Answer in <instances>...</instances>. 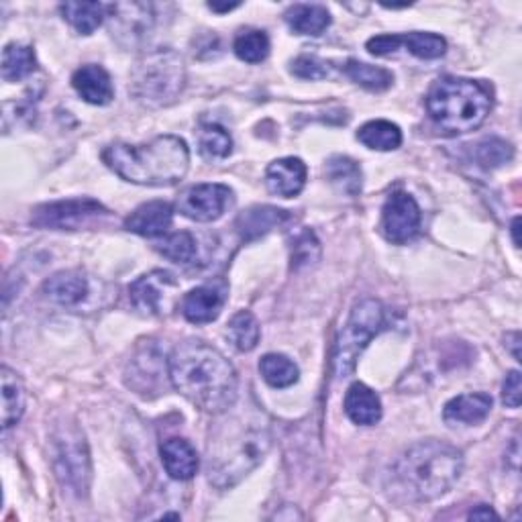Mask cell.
I'll return each mask as SVG.
<instances>
[{
	"instance_id": "obj_45",
	"label": "cell",
	"mask_w": 522,
	"mask_h": 522,
	"mask_svg": "<svg viewBox=\"0 0 522 522\" xmlns=\"http://www.w3.org/2000/svg\"><path fill=\"white\" fill-rule=\"evenodd\" d=\"M518 227H520V219L516 217V219L512 221V227H510V231H512V239H514V245H516V247H520V239H518Z\"/></svg>"
},
{
	"instance_id": "obj_23",
	"label": "cell",
	"mask_w": 522,
	"mask_h": 522,
	"mask_svg": "<svg viewBox=\"0 0 522 522\" xmlns=\"http://www.w3.org/2000/svg\"><path fill=\"white\" fill-rule=\"evenodd\" d=\"M345 412L355 425L372 427L382 419L380 396L365 384H353L345 394Z\"/></svg>"
},
{
	"instance_id": "obj_26",
	"label": "cell",
	"mask_w": 522,
	"mask_h": 522,
	"mask_svg": "<svg viewBox=\"0 0 522 522\" xmlns=\"http://www.w3.org/2000/svg\"><path fill=\"white\" fill-rule=\"evenodd\" d=\"M64 19L80 33L92 35L109 15V5L102 3H64L60 7Z\"/></svg>"
},
{
	"instance_id": "obj_31",
	"label": "cell",
	"mask_w": 522,
	"mask_h": 522,
	"mask_svg": "<svg viewBox=\"0 0 522 522\" xmlns=\"http://www.w3.org/2000/svg\"><path fill=\"white\" fill-rule=\"evenodd\" d=\"M343 70L355 84H359L365 90H372V92L388 90L394 84V74L380 66L349 60Z\"/></svg>"
},
{
	"instance_id": "obj_39",
	"label": "cell",
	"mask_w": 522,
	"mask_h": 522,
	"mask_svg": "<svg viewBox=\"0 0 522 522\" xmlns=\"http://www.w3.org/2000/svg\"><path fill=\"white\" fill-rule=\"evenodd\" d=\"M290 72L300 80H325L331 74V68L317 56H298L292 62Z\"/></svg>"
},
{
	"instance_id": "obj_43",
	"label": "cell",
	"mask_w": 522,
	"mask_h": 522,
	"mask_svg": "<svg viewBox=\"0 0 522 522\" xmlns=\"http://www.w3.org/2000/svg\"><path fill=\"white\" fill-rule=\"evenodd\" d=\"M506 345L512 349V355L516 361H522L520 359V335L518 333H508L506 335Z\"/></svg>"
},
{
	"instance_id": "obj_32",
	"label": "cell",
	"mask_w": 522,
	"mask_h": 522,
	"mask_svg": "<svg viewBox=\"0 0 522 522\" xmlns=\"http://www.w3.org/2000/svg\"><path fill=\"white\" fill-rule=\"evenodd\" d=\"M327 178L347 196H357L361 190V168L357 162L335 155L325 166Z\"/></svg>"
},
{
	"instance_id": "obj_13",
	"label": "cell",
	"mask_w": 522,
	"mask_h": 522,
	"mask_svg": "<svg viewBox=\"0 0 522 522\" xmlns=\"http://www.w3.org/2000/svg\"><path fill=\"white\" fill-rule=\"evenodd\" d=\"M178 288L180 284L170 272L153 270L131 284L129 296L133 306L141 310L143 315H162V312L170 308L174 292Z\"/></svg>"
},
{
	"instance_id": "obj_12",
	"label": "cell",
	"mask_w": 522,
	"mask_h": 522,
	"mask_svg": "<svg viewBox=\"0 0 522 522\" xmlns=\"http://www.w3.org/2000/svg\"><path fill=\"white\" fill-rule=\"evenodd\" d=\"M231 188L225 184H196L178 198V211L196 223H213L223 217L231 202Z\"/></svg>"
},
{
	"instance_id": "obj_21",
	"label": "cell",
	"mask_w": 522,
	"mask_h": 522,
	"mask_svg": "<svg viewBox=\"0 0 522 522\" xmlns=\"http://www.w3.org/2000/svg\"><path fill=\"white\" fill-rule=\"evenodd\" d=\"M492 410V398L484 392L461 394L445 404L443 419L449 425H478Z\"/></svg>"
},
{
	"instance_id": "obj_19",
	"label": "cell",
	"mask_w": 522,
	"mask_h": 522,
	"mask_svg": "<svg viewBox=\"0 0 522 522\" xmlns=\"http://www.w3.org/2000/svg\"><path fill=\"white\" fill-rule=\"evenodd\" d=\"M160 455H162V463L166 467V472L172 480L186 482L196 476L198 465H200L198 453L186 439L172 437V439L164 441L160 447Z\"/></svg>"
},
{
	"instance_id": "obj_8",
	"label": "cell",
	"mask_w": 522,
	"mask_h": 522,
	"mask_svg": "<svg viewBox=\"0 0 522 522\" xmlns=\"http://www.w3.org/2000/svg\"><path fill=\"white\" fill-rule=\"evenodd\" d=\"M54 465L62 486L82 498L90 486V455L84 435L76 427H60L54 435Z\"/></svg>"
},
{
	"instance_id": "obj_1",
	"label": "cell",
	"mask_w": 522,
	"mask_h": 522,
	"mask_svg": "<svg viewBox=\"0 0 522 522\" xmlns=\"http://www.w3.org/2000/svg\"><path fill=\"white\" fill-rule=\"evenodd\" d=\"M170 363L172 386L196 408L223 414L237 400V372L213 345L186 341L174 349Z\"/></svg>"
},
{
	"instance_id": "obj_36",
	"label": "cell",
	"mask_w": 522,
	"mask_h": 522,
	"mask_svg": "<svg viewBox=\"0 0 522 522\" xmlns=\"http://www.w3.org/2000/svg\"><path fill=\"white\" fill-rule=\"evenodd\" d=\"M474 158L478 162L480 168L484 170H496L504 164H508L514 158V149L510 143H506L504 139L498 137H490L484 139L476 145L474 149Z\"/></svg>"
},
{
	"instance_id": "obj_9",
	"label": "cell",
	"mask_w": 522,
	"mask_h": 522,
	"mask_svg": "<svg viewBox=\"0 0 522 522\" xmlns=\"http://www.w3.org/2000/svg\"><path fill=\"white\" fill-rule=\"evenodd\" d=\"M107 215H109V211L98 200L68 198V200L47 202V204L37 206L31 215V223L41 229L78 231Z\"/></svg>"
},
{
	"instance_id": "obj_18",
	"label": "cell",
	"mask_w": 522,
	"mask_h": 522,
	"mask_svg": "<svg viewBox=\"0 0 522 522\" xmlns=\"http://www.w3.org/2000/svg\"><path fill=\"white\" fill-rule=\"evenodd\" d=\"M72 86L82 96V100L96 104V107H104L115 96L109 72L96 64H86L78 68L72 76Z\"/></svg>"
},
{
	"instance_id": "obj_16",
	"label": "cell",
	"mask_w": 522,
	"mask_h": 522,
	"mask_svg": "<svg viewBox=\"0 0 522 522\" xmlns=\"http://www.w3.org/2000/svg\"><path fill=\"white\" fill-rule=\"evenodd\" d=\"M174 221V206L164 200H153L141 204L127 217L125 229L141 237H160L166 235Z\"/></svg>"
},
{
	"instance_id": "obj_24",
	"label": "cell",
	"mask_w": 522,
	"mask_h": 522,
	"mask_svg": "<svg viewBox=\"0 0 522 522\" xmlns=\"http://www.w3.org/2000/svg\"><path fill=\"white\" fill-rule=\"evenodd\" d=\"M284 19L298 35H321L331 25V13L323 5H294Z\"/></svg>"
},
{
	"instance_id": "obj_5",
	"label": "cell",
	"mask_w": 522,
	"mask_h": 522,
	"mask_svg": "<svg viewBox=\"0 0 522 522\" xmlns=\"http://www.w3.org/2000/svg\"><path fill=\"white\" fill-rule=\"evenodd\" d=\"M492 109L490 90L476 80L445 76L427 94V111L433 123L447 135L478 129Z\"/></svg>"
},
{
	"instance_id": "obj_14",
	"label": "cell",
	"mask_w": 522,
	"mask_h": 522,
	"mask_svg": "<svg viewBox=\"0 0 522 522\" xmlns=\"http://www.w3.org/2000/svg\"><path fill=\"white\" fill-rule=\"evenodd\" d=\"M111 33L123 45L143 43L155 27V7L143 3L109 5Z\"/></svg>"
},
{
	"instance_id": "obj_40",
	"label": "cell",
	"mask_w": 522,
	"mask_h": 522,
	"mask_svg": "<svg viewBox=\"0 0 522 522\" xmlns=\"http://www.w3.org/2000/svg\"><path fill=\"white\" fill-rule=\"evenodd\" d=\"M400 47H402V35H376L368 41V51L378 58L396 54Z\"/></svg>"
},
{
	"instance_id": "obj_11",
	"label": "cell",
	"mask_w": 522,
	"mask_h": 522,
	"mask_svg": "<svg viewBox=\"0 0 522 522\" xmlns=\"http://www.w3.org/2000/svg\"><path fill=\"white\" fill-rule=\"evenodd\" d=\"M421 206L408 192H394L382 208V231L388 241L402 245L421 231Z\"/></svg>"
},
{
	"instance_id": "obj_27",
	"label": "cell",
	"mask_w": 522,
	"mask_h": 522,
	"mask_svg": "<svg viewBox=\"0 0 522 522\" xmlns=\"http://www.w3.org/2000/svg\"><path fill=\"white\" fill-rule=\"evenodd\" d=\"M259 374L272 388H290L298 382L300 370L290 357L282 353H268L259 361Z\"/></svg>"
},
{
	"instance_id": "obj_6",
	"label": "cell",
	"mask_w": 522,
	"mask_h": 522,
	"mask_svg": "<svg viewBox=\"0 0 522 522\" xmlns=\"http://www.w3.org/2000/svg\"><path fill=\"white\" fill-rule=\"evenodd\" d=\"M186 86L184 60L172 49L151 51L131 72V94L147 109L172 104Z\"/></svg>"
},
{
	"instance_id": "obj_25",
	"label": "cell",
	"mask_w": 522,
	"mask_h": 522,
	"mask_svg": "<svg viewBox=\"0 0 522 522\" xmlns=\"http://www.w3.org/2000/svg\"><path fill=\"white\" fill-rule=\"evenodd\" d=\"M0 386H3V429L7 431L21 421L25 412V388L21 378L9 368H3Z\"/></svg>"
},
{
	"instance_id": "obj_17",
	"label": "cell",
	"mask_w": 522,
	"mask_h": 522,
	"mask_svg": "<svg viewBox=\"0 0 522 522\" xmlns=\"http://www.w3.org/2000/svg\"><path fill=\"white\" fill-rule=\"evenodd\" d=\"M306 176L308 170L300 158H282L268 166L266 186L276 196L294 198L304 190Z\"/></svg>"
},
{
	"instance_id": "obj_4",
	"label": "cell",
	"mask_w": 522,
	"mask_h": 522,
	"mask_svg": "<svg viewBox=\"0 0 522 522\" xmlns=\"http://www.w3.org/2000/svg\"><path fill=\"white\" fill-rule=\"evenodd\" d=\"M461 472V451L445 441L429 439L402 453L392 469V484L410 502H431L447 494Z\"/></svg>"
},
{
	"instance_id": "obj_10",
	"label": "cell",
	"mask_w": 522,
	"mask_h": 522,
	"mask_svg": "<svg viewBox=\"0 0 522 522\" xmlns=\"http://www.w3.org/2000/svg\"><path fill=\"white\" fill-rule=\"evenodd\" d=\"M166 376L170 378V363H166L164 353L151 341L141 347L129 361L125 380L143 398H153L166 390Z\"/></svg>"
},
{
	"instance_id": "obj_28",
	"label": "cell",
	"mask_w": 522,
	"mask_h": 522,
	"mask_svg": "<svg viewBox=\"0 0 522 522\" xmlns=\"http://www.w3.org/2000/svg\"><path fill=\"white\" fill-rule=\"evenodd\" d=\"M357 139L365 147L376 149V151H394L402 145V131L394 123L378 119V121H370L363 127H359Z\"/></svg>"
},
{
	"instance_id": "obj_22",
	"label": "cell",
	"mask_w": 522,
	"mask_h": 522,
	"mask_svg": "<svg viewBox=\"0 0 522 522\" xmlns=\"http://www.w3.org/2000/svg\"><path fill=\"white\" fill-rule=\"evenodd\" d=\"M43 292L49 300H54L60 306H78L86 300L90 292L88 278L82 272L68 270L54 274L43 284Z\"/></svg>"
},
{
	"instance_id": "obj_15",
	"label": "cell",
	"mask_w": 522,
	"mask_h": 522,
	"mask_svg": "<svg viewBox=\"0 0 522 522\" xmlns=\"http://www.w3.org/2000/svg\"><path fill=\"white\" fill-rule=\"evenodd\" d=\"M225 288L217 284H206L190 290L182 298V315L194 325L213 323L225 306Z\"/></svg>"
},
{
	"instance_id": "obj_3",
	"label": "cell",
	"mask_w": 522,
	"mask_h": 522,
	"mask_svg": "<svg viewBox=\"0 0 522 522\" xmlns=\"http://www.w3.org/2000/svg\"><path fill=\"white\" fill-rule=\"evenodd\" d=\"M102 162L125 182L164 188L184 180L190 168V151L184 139L160 135L143 145H109L102 151Z\"/></svg>"
},
{
	"instance_id": "obj_7",
	"label": "cell",
	"mask_w": 522,
	"mask_h": 522,
	"mask_svg": "<svg viewBox=\"0 0 522 522\" xmlns=\"http://www.w3.org/2000/svg\"><path fill=\"white\" fill-rule=\"evenodd\" d=\"M386 329V308L376 298H365L357 302L337 339L335 351V374L347 378L353 370L363 349L370 341Z\"/></svg>"
},
{
	"instance_id": "obj_30",
	"label": "cell",
	"mask_w": 522,
	"mask_h": 522,
	"mask_svg": "<svg viewBox=\"0 0 522 522\" xmlns=\"http://www.w3.org/2000/svg\"><path fill=\"white\" fill-rule=\"evenodd\" d=\"M259 323L249 310H239L227 325V339L237 351H251L259 343Z\"/></svg>"
},
{
	"instance_id": "obj_41",
	"label": "cell",
	"mask_w": 522,
	"mask_h": 522,
	"mask_svg": "<svg viewBox=\"0 0 522 522\" xmlns=\"http://www.w3.org/2000/svg\"><path fill=\"white\" fill-rule=\"evenodd\" d=\"M502 402L508 408H518L520 406V372H510L504 380L502 386Z\"/></svg>"
},
{
	"instance_id": "obj_20",
	"label": "cell",
	"mask_w": 522,
	"mask_h": 522,
	"mask_svg": "<svg viewBox=\"0 0 522 522\" xmlns=\"http://www.w3.org/2000/svg\"><path fill=\"white\" fill-rule=\"evenodd\" d=\"M290 219V215L282 208L274 206H251L237 217V233L243 241H253L268 235Z\"/></svg>"
},
{
	"instance_id": "obj_2",
	"label": "cell",
	"mask_w": 522,
	"mask_h": 522,
	"mask_svg": "<svg viewBox=\"0 0 522 522\" xmlns=\"http://www.w3.org/2000/svg\"><path fill=\"white\" fill-rule=\"evenodd\" d=\"M272 447V433L264 414L239 412L221 421L208 441V480L219 490L237 486Z\"/></svg>"
},
{
	"instance_id": "obj_38",
	"label": "cell",
	"mask_w": 522,
	"mask_h": 522,
	"mask_svg": "<svg viewBox=\"0 0 522 522\" xmlns=\"http://www.w3.org/2000/svg\"><path fill=\"white\" fill-rule=\"evenodd\" d=\"M321 253V245L312 231H302L292 245V270L315 264Z\"/></svg>"
},
{
	"instance_id": "obj_33",
	"label": "cell",
	"mask_w": 522,
	"mask_h": 522,
	"mask_svg": "<svg viewBox=\"0 0 522 522\" xmlns=\"http://www.w3.org/2000/svg\"><path fill=\"white\" fill-rule=\"evenodd\" d=\"M270 37L259 29L241 31L235 37V56L247 64H261L270 56Z\"/></svg>"
},
{
	"instance_id": "obj_42",
	"label": "cell",
	"mask_w": 522,
	"mask_h": 522,
	"mask_svg": "<svg viewBox=\"0 0 522 522\" xmlns=\"http://www.w3.org/2000/svg\"><path fill=\"white\" fill-rule=\"evenodd\" d=\"M467 518L469 520H490V518H494V520H498L500 516L490 508V506H486V504H480V506H476L472 512L467 514Z\"/></svg>"
},
{
	"instance_id": "obj_34",
	"label": "cell",
	"mask_w": 522,
	"mask_h": 522,
	"mask_svg": "<svg viewBox=\"0 0 522 522\" xmlns=\"http://www.w3.org/2000/svg\"><path fill=\"white\" fill-rule=\"evenodd\" d=\"M402 45L410 51L412 56L421 60H437L443 58L447 51V41L441 35L425 33V31H412L402 35Z\"/></svg>"
},
{
	"instance_id": "obj_29",
	"label": "cell",
	"mask_w": 522,
	"mask_h": 522,
	"mask_svg": "<svg viewBox=\"0 0 522 522\" xmlns=\"http://www.w3.org/2000/svg\"><path fill=\"white\" fill-rule=\"evenodd\" d=\"M37 68L35 51L29 45L11 43L3 51V78L7 82H19L31 76Z\"/></svg>"
},
{
	"instance_id": "obj_37",
	"label": "cell",
	"mask_w": 522,
	"mask_h": 522,
	"mask_svg": "<svg viewBox=\"0 0 522 522\" xmlns=\"http://www.w3.org/2000/svg\"><path fill=\"white\" fill-rule=\"evenodd\" d=\"M164 257H168L174 264H190L194 261L198 247H196V239L188 233V231H180V233H172L168 237H164L158 245H155Z\"/></svg>"
},
{
	"instance_id": "obj_35",
	"label": "cell",
	"mask_w": 522,
	"mask_h": 522,
	"mask_svg": "<svg viewBox=\"0 0 522 522\" xmlns=\"http://www.w3.org/2000/svg\"><path fill=\"white\" fill-rule=\"evenodd\" d=\"M198 147L206 158L223 160L233 151V139L221 125H204L198 133Z\"/></svg>"
},
{
	"instance_id": "obj_44",
	"label": "cell",
	"mask_w": 522,
	"mask_h": 522,
	"mask_svg": "<svg viewBox=\"0 0 522 522\" xmlns=\"http://www.w3.org/2000/svg\"><path fill=\"white\" fill-rule=\"evenodd\" d=\"M239 5H208V9L211 11H215V13H229V11H233V9H237Z\"/></svg>"
}]
</instances>
